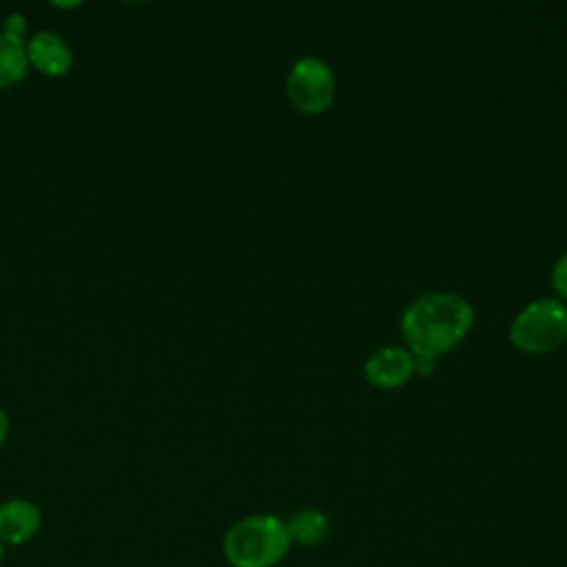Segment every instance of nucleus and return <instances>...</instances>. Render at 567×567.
Here are the masks:
<instances>
[{"mask_svg": "<svg viewBox=\"0 0 567 567\" xmlns=\"http://www.w3.org/2000/svg\"><path fill=\"white\" fill-rule=\"evenodd\" d=\"M290 543L299 545H319L330 534V520L319 509H299L288 523H286Z\"/></svg>", "mask_w": 567, "mask_h": 567, "instance_id": "obj_8", "label": "nucleus"}, {"mask_svg": "<svg viewBox=\"0 0 567 567\" xmlns=\"http://www.w3.org/2000/svg\"><path fill=\"white\" fill-rule=\"evenodd\" d=\"M27 60L47 75H62L71 66V47L55 31H38L27 42Z\"/></svg>", "mask_w": 567, "mask_h": 567, "instance_id": "obj_6", "label": "nucleus"}, {"mask_svg": "<svg viewBox=\"0 0 567 567\" xmlns=\"http://www.w3.org/2000/svg\"><path fill=\"white\" fill-rule=\"evenodd\" d=\"M2 558H4V543L0 540V563H2Z\"/></svg>", "mask_w": 567, "mask_h": 567, "instance_id": "obj_13", "label": "nucleus"}, {"mask_svg": "<svg viewBox=\"0 0 567 567\" xmlns=\"http://www.w3.org/2000/svg\"><path fill=\"white\" fill-rule=\"evenodd\" d=\"M24 31H27V22H24L22 13H11V16L7 18V22H4V33L16 35V38H22Z\"/></svg>", "mask_w": 567, "mask_h": 567, "instance_id": "obj_11", "label": "nucleus"}, {"mask_svg": "<svg viewBox=\"0 0 567 567\" xmlns=\"http://www.w3.org/2000/svg\"><path fill=\"white\" fill-rule=\"evenodd\" d=\"M551 286L563 299H567V252H563L551 268Z\"/></svg>", "mask_w": 567, "mask_h": 567, "instance_id": "obj_10", "label": "nucleus"}, {"mask_svg": "<svg viewBox=\"0 0 567 567\" xmlns=\"http://www.w3.org/2000/svg\"><path fill=\"white\" fill-rule=\"evenodd\" d=\"M286 93L301 113H321L334 97V73L330 64L317 55L299 58L286 78Z\"/></svg>", "mask_w": 567, "mask_h": 567, "instance_id": "obj_4", "label": "nucleus"}, {"mask_svg": "<svg viewBox=\"0 0 567 567\" xmlns=\"http://www.w3.org/2000/svg\"><path fill=\"white\" fill-rule=\"evenodd\" d=\"M512 343L529 354L556 350L567 339V306L558 299L529 301L509 326Z\"/></svg>", "mask_w": 567, "mask_h": 567, "instance_id": "obj_3", "label": "nucleus"}, {"mask_svg": "<svg viewBox=\"0 0 567 567\" xmlns=\"http://www.w3.org/2000/svg\"><path fill=\"white\" fill-rule=\"evenodd\" d=\"M7 430H9V421H7V414H4L2 408H0V445H2L4 439H7Z\"/></svg>", "mask_w": 567, "mask_h": 567, "instance_id": "obj_12", "label": "nucleus"}, {"mask_svg": "<svg viewBox=\"0 0 567 567\" xmlns=\"http://www.w3.org/2000/svg\"><path fill=\"white\" fill-rule=\"evenodd\" d=\"M27 42L0 31V89L16 84L27 73Z\"/></svg>", "mask_w": 567, "mask_h": 567, "instance_id": "obj_9", "label": "nucleus"}, {"mask_svg": "<svg viewBox=\"0 0 567 567\" xmlns=\"http://www.w3.org/2000/svg\"><path fill=\"white\" fill-rule=\"evenodd\" d=\"M40 529V509L27 498H9L0 503V540L4 545H22Z\"/></svg>", "mask_w": 567, "mask_h": 567, "instance_id": "obj_7", "label": "nucleus"}, {"mask_svg": "<svg viewBox=\"0 0 567 567\" xmlns=\"http://www.w3.org/2000/svg\"><path fill=\"white\" fill-rule=\"evenodd\" d=\"M472 321L474 310L461 295L427 292L403 310L401 332L414 357L436 359L467 334Z\"/></svg>", "mask_w": 567, "mask_h": 567, "instance_id": "obj_1", "label": "nucleus"}, {"mask_svg": "<svg viewBox=\"0 0 567 567\" xmlns=\"http://www.w3.org/2000/svg\"><path fill=\"white\" fill-rule=\"evenodd\" d=\"M363 372L377 388H399L414 374V359L405 348L383 346L365 359Z\"/></svg>", "mask_w": 567, "mask_h": 567, "instance_id": "obj_5", "label": "nucleus"}, {"mask_svg": "<svg viewBox=\"0 0 567 567\" xmlns=\"http://www.w3.org/2000/svg\"><path fill=\"white\" fill-rule=\"evenodd\" d=\"M290 547L286 523L272 514L237 520L224 536V556L233 567H272Z\"/></svg>", "mask_w": 567, "mask_h": 567, "instance_id": "obj_2", "label": "nucleus"}]
</instances>
